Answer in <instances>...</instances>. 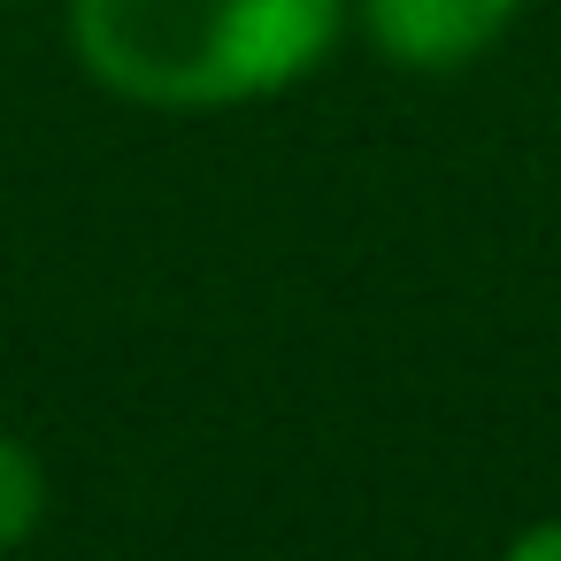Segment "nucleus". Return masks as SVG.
<instances>
[{
  "label": "nucleus",
  "mask_w": 561,
  "mask_h": 561,
  "mask_svg": "<svg viewBox=\"0 0 561 561\" xmlns=\"http://www.w3.org/2000/svg\"><path fill=\"white\" fill-rule=\"evenodd\" d=\"M354 0H70L78 70L154 116L262 108L323 70Z\"/></svg>",
  "instance_id": "nucleus-1"
},
{
  "label": "nucleus",
  "mask_w": 561,
  "mask_h": 561,
  "mask_svg": "<svg viewBox=\"0 0 561 561\" xmlns=\"http://www.w3.org/2000/svg\"><path fill=\"white\" fill-rule=\"evenodd\" d=\"M523 9L530 0H354V24L392 70L461 78L523 24Z\"/></svg>",
  "instance_id": "nucleus-2"
},
{
  "label": "nucleus",
  "mask_w": 561,
  "mask_h": 561,
  "mask_svg": "<svg viewBox=\"0 0 561 561\" xmlns=\"http://www.w3.org/2000/svg\"><path fill=\"white\" fill-rule=\"evenodd\" d=\"M39 523H47V461L24 431L0 423V561L16 546H32Z\"/></svg>",
  "instance_id": "nucleus-3"
},
{
  "label": "nucleus",
  "mask_w": 561,
  "mask_h": 561,
  "mask_svg": "<svg viewBox=\"0 0 561 561\" xmlns=\"http://www.w3.org/2000/svg\"><path fill=\"white\" fill-rule=\"evenodd\" d=\"M500 561H561V515H538V523H523V530L500 546Z\"/></svg>",
  "instance_id": "nucleus-4"
}]
</instances>
